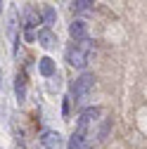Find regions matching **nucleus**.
Wrapping results in <instances>:
<instances>
[{
	"label": "nucleus",
	"instance_id": "obj_1",
	"mask_svg": "<svg viewBox=\"0 0 147 149\" xmlns=\"http://www.w3.org/2000/svg\"><path fill=\"white\" fill-rule=\"evenodd\" d=\"M93 85H95V78L90 76V73H83L81 78H76V83H74V88H71V92H74V97H76V102H81L90 90H93Z\"/></svg>",
	"mask_w": 147,
	"mask_h": 149
},
{
	"label": "nucleus",
	"instance_id": "obj_2",
	"mask_svg": "<svg viewBox=\"0 0 147 149\" xmlns=\"http://www.w3.org/2000/svg\"><path fill=\"white\" fill-rule=\"evenodd\" d=\"M66 62H69L74 69H83V66H85V62H88V57H85V52H83L81 47L74 45V47H69V50H66Z\"/></svg>",
	"mask_w": 147,
	"mask_h": 149
},
{
	"label": "nucleus",
	"instance_id": "obj_3",
	"mask_svg": "<svg viewBox=\"0 0 147 149\" xmlns=\"http://www.w3.org/2000/svg\"><path fill=\"white\" fill-rule=\"evenodd\" d=\"M41 142H43L45 149H62V147H64L62 135H60V133H55V130H45L43 137H41Z\"/></svg>",
	"mask_w": 147,
	"mask_h": 149
},
{
	"label": "nucleus",
	"instance_id": "obj_4",
	"mask_svg": "<svg viewBox=\"0 0 147 149\" xmlns=\"http://www.w3.org/2000/svg\"><path fill=\"white\" fill-rule=\"evenodd\" d=\"M38 43H41V47H45V50H52L55 45H57V36H55L50 29H45V31H38Z\"/></svg>",
	"mask_w": 147,
	"mask_h": 149
},
{
	"label": "nucleus",
	"instance_id": "obj_5",
	"mask_svg": "<svg viewBox=\"0 0 147 149\" xmlns=\"http://www.w3.org/2000/svg\"><path fill=\"white\" fill-rule=\"evenodd\" d=\"M69 33H71V38L78 40V43L88 38V31H85V24H83V22H74V24L69 26Z\"/></svg>",
	"mask_w": 147,
	"mask_h": 149
},
{
	"label": "nucleus",
	"instance_id": "obj_6",
	"mask_svg": "<svg viewBox=\"0 0 147 149\" xmlns=\"http://www.w3.org/2000/svg\"><path fill=\"white\" fill-rule=\"evenodd\" d=\"M38 71L43 73L45 78H50L52 73H55V62H52L50 57H43V59H38Z\"/></svg>",
	"mask_w": 147,
	"mask_h": 149
},
{
	"label": "nucleus",
	"instance_id": "obj_7",
	"mask_svg": "<svg viewBox=\"0 0 147 149\" xmlns=\"http://www.w3.org/2000/svg\"><path fill=\"white\" fill-rule=\"evenodd\" d=\"M69 149H85V133H74L71 137H69V144H66Z\"/></svg>",
	"mask_w": 147,
	"mask_h": 149
},
{
	"label": "nucleus",
	"instance_id": "obj_8",
	"mask_svg": "<svg viewBox=\"0 0 147 149\" xmlns=\"http://www.w3.org/2000/svg\"><path fill=\"white\" fill-rule=\"evenodd\" d=\"M14 92H17V100L19 102H24V97H26V90H24V81L17 76V83H14Z\"/></svg>",
	"mask_w": 147,
	"mask_h": 149
},
{
	"label": "nucleus",
	"instance_id": "obj_9",
	"mask_svg": "<svg viewBox=\"0 0 147 149\" xmlns=\"http://www.w3.org/2000/svg\"><path fill=\"white\" fill-rule=\"evenodd\" d=\"M55 19H57V12H55L52 7H45V12H43V22H45L48 26H52Z\"/></svg>",
	"mask_w": 147,
	"mask_h": 149
},
{
	"label": "nucleus",
	"instance_id": "obj_10",
	"mask_svg": "<svg viewBox=\"0 0 147 149\" xmlns=\"http://www.w3.org/2000/svg\"><path fill=\"white\" fill-rule=\"evenodd\" d=\"M74 5H76L78 10H90V5H93V0H74Z\"/></svg>",
	"mask_w": 147,
	"mask_h": 149
},
{
	"label": "nucleus",
	"instance_id": "obj_11",
	"mask_svg": "<svg viewBox=\"0 0 147 149\" xmlns=\"http://www.w3.org/2000/svg\"><path fill=\"white\" fill-rule=\"evenodd\" d=\"M24 38H26V40H36V38H38V33L33 31V26H26V31H24Z\"/></svg>",
	"mask_w": 147,
	"mask_h": 149
},
{
	"label": "nucleus",
	"instance_id": "obj_12",
	"mask_svg": "<svg viewBox=\"0 0 147 149\" xmlns=\"http://www.w3.org/2000/svg\"><path fill=\"white\" fill-rule=\"evenodd\" d=\"M0 12H3V0H0Z\"/></svg>",
	"mask_w": 147,
	"mask_h": 149
},
{
	"label": "nucleus",
	"instance_id": "obj_13",
	"mask_svg": "<svg viewBox=\"0 0 147 149\" xmlns=\"http://www.w3.org/2000/svg\"><path fill=\"white\" fill-rule=\"evenodd\" d=\"M0 83H3V73H0Z\"/></svg>",
	"mask_w": 147,
	"mask_h": 149
}]
</instances>
